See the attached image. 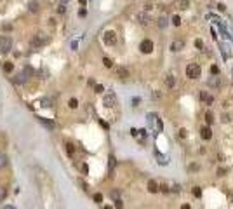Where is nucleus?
Returning <instances> with one entry per match:
<instances>
[{
	"label": "nucleus",
	"mask_w": 233,
	"mask_h": 209,
	"mask_svg": "<svg viewBox=\"0 0 233 209\" xmlns=\"http://www.w3.org/2000/svg\"><path fill=\"white\" fill-rule=\"evenodd\" d=\"M139 49H141V52H145V54H150L151 51H153V42L151 40H143L141 44H139Z\"/></svg>",
	"instance_id": "7ed1b4c3"
},
{
	"label": "nucleus",
	"mask_w": 233,
	"mask_h": 209,
	"mask_svg": "<svg viewBox=\"0 0 233 209\" xmlns=\"http://www.w3.org/2000/svg\"><path fill=\"white\" fill-rule=\"evenodd\" d=\"M115 208H118V209L124 208V204H122V201H120V199H117V201H115Z\"/></svg>",
	"instance_id": "c85d7f7f"
},
{
	"label": "nucleus",
	"mask_w": 233,
	"mask_h": 209,
	"mask_svg": "<svg viewBox=\"0 0 233 209\" xmlns=\"http://www.w3.org/2000/svg\"><path fill=\"white\" fill-rule=\"evenodd\" d=\"M5 195H7V190H5L3 187H0V202L5 199Z\"/></svg>",
	"instance_id": "393cba45"
},
{
	"label": "nucleus",
	"mask_w": 233,
	"mask_h": 209,
	"mask_svg": "<svg viewBox=\"0 0 233 209\" xmlns=\"http://www.w3.org/2000/svg\"><path fill=\"white\" fill-rule=\"evenodd\" d=\"M117 75H118L120 78H127V77H129V70H127L125 66H117Z\"/></svg>",
	"instance_id": "423d86ee"
},
{
	"label": "nucleus",
	"mask_w": 233,
	"mask_h": 209,
	"mask_svg": "<svg viewBox=\"0 0 233 209\" xmlns=\"http://www.w3.org/2000/svg\"><path fill=\"white\" fill-rule=\"evenodd\" d=\"M2 209H16V208H14V206H3Z\"/></svg>",
	"instance_id": "4c0bfd02"
},
{
	"label": "nucleus",
	"mask_w": 233,
	"mask_h": 209,
	"mask_svg": "<svg viewBox=\"0 0 233 209\" xmlns=\"http://www.w3.org/2000/svg\"><path fill=\"white\" fill-rule=\"evenodd\" d=\"M205 122H207V124H212V122H214V117H212V113H211V112H207V113H205Z\"/></svg>",
	"instance_id": "412c9836"
},
{
	"label": "nucleus",
	"mask_w": 233,
	"mask_h": 209,
	"mask_svg": "<svg viewBox=\"0 0 233 209\" xmlns=\"http://www.w3.org/2000/svg\"><path fill=\"white\" fill-rule=\"evenodd\" d=\"M103 63H104V66H106V68H111V66H113V61H111L110 58H104V59H103Z\"/></svg>",
	"instance_id": "4be33fe9"
},
{
	"label": "nucleus",
	"mask_w": 233,
	"mask_h": 209,
	"mask_svg": "<svg viewBox=\"0 0 233 209\" xmlns=\"http://www.w3.org/2000/svg\"><path fill=\"white\" fill-rule=\"evenodd\" d=\"M103 38H104V42H106L108 45H113V44L117 42V35H115V31H106Z\"/></svg>",
	"instance_id": "20e7f679"
},
{
	"label": "nucleus",
	"mask_w": 233,
	"mask_h": 209,
	"mask_svg": "<svg viewBox=\"0 0 233 209\" xmlns=\"http://www.w3.org/2000/svg\"><path fill=\"white\" fill-rule=\"evenodd\" d=\"M38 122H40L44 127H47V129H54V127H56V126H54V122H52L50 119H45V117H40V119H38Z\"/></svg>",
	"instance_id": "39448f33"
},
{
	"label": "nucleus",
	"mask_w": 233,
	"mask_h": 209,
	"mask_svg": "<svg viewBox=\"0 0 233 209\" xmlns=\"http://www.w3.org/2000/svg\"><path fill=\"white\" fill-rule=\"evenodd\" d=\"M193 194H195V197H200V190H198V188H195Z\"/></svg>",
	"instance_id": "f704fd0d"
},
{
	"label": "nucleus",
	"mask_w": 233,
	"mask_h": 209,
	"mask_svg": "<svg viewBox=\"0 0 233 209\" xmlns=\"http://www.w3.org/2000/svg\"><path fill=\"white\" fill-rule=\"evenodd\" d=\"M12 47V42L9 37H0V54H7Z\"/></svg>",
	"instance_id": "f03ea898"
},
{
	"label": "nucleus",
	"mask_w": 233,
	"mask_h": 209,
	"mask_svg": "<svg viewBox=\"0 0 233 209\" xmlns=\"http://www.w3.org/2000/svg\"><path fill=\"white\" fill-rule=\"evenodd\" d=\"M104 209H111V208H110V206H106V208H104Z\"/></svg>",
	"instance_id": "ea45409f"
},
{
	"label": "nucleus",
	"mask_w": 233,
	"mask_h": 209,
	"mask_svg": "<svg viewBox=\"0 0 233 209\" xmlns=\"http://www.w3.org/2000/svg\"><path fill=\"white\" fill-rule=\"evenodd\" d=\"M197 169H198L197 164H190V171H197Z\"/></svg>",
	"instance_id": "473e14b6"
},
{
	"label": "nucleus",
	"mask_w": 233,
	"mask_h": 209,
	"mask_svg": "<svg viewBox=\"0 0 233 209\" xmlns=\"http://www.w3.org/2000/svg\"><path fill=\"white\" fill-rule=\"evenodd\" d=\"M138 19H139V23H141V24H146V23H148V14L141 12V14H138Z\"/></svg>",
	"instance_id": "4468645a"
},
{
	"label": "nucleus",
	"mask_w": 233,
	"mask_h": 209,
	"mask_svg": "<svg viewBox=\"0 0 233 209\" xmlns=\"http://www.w3.org/2000/svg\"><path fill=\"white\" fill-rule=\"evenodd\" d=\"M94 201H96L97 204H99V202H103V195H101V194H96V195H94Z\"/></svg>",
	"instance_id": "bb28decb"
},
{
	"label": "nucleus",
	"mask_w": 233,
	"mask_h": 209,
	"mask_svg": "<svg viewBox=\"0 0 233 209\" xmlns=\"http://www.w3.org/2000/svg\"><path fill=\"white\" fill-rule=\"evenodd\" d=\"M211 73H212V75H216V73H218V66H216V65H212V66H211Z\"/></svg>",
	"instance_id": "c756f323"
},
{
	"label": "nucleus",
	"mask_w": 233,
	"mask_h": 209,
	"mask_svg": "<svg viewBox=\"0 0 233 209\" xmlns=\"http://www.w3.org/2000/svg\"><path fill=\"white\" fill-rule=\"evenodd\" d=\"M78 2H80L82 5H85V2H87V0H78Z\"/></svg>",
	"instance_id": "58836bf2"
},
{
	"label": "nucleus",
	"mask_w": 233,
	"mask_h": 209,
	"mask_svg": "<svg viewBox=\"0 0 233 209\" xmlns=\"http://www.w3.org/2000/svg\"><path fill=\"white\" fill-rule=\"evenodd\" d=\"M68 2H70V0H59V3H61V5H66Z\"/></svg>",
	"instance_id": "e433bc0d"
},
{
	"label": "nucleus",
	"mask_w": 233,
	"mask_h": 209,
	"mask_svg": "<svg viewBox=\"0 0 233 209\" xmlns=\"http://www.w3.org/2000/svg\"><path fill=\"white\" fill-rule=\"evenodd\" d=\"M165 84H167L169 87H174V84H176V78H174V75H167V77H165Z\"/></svg>",
	"instance_id": "f8f14e48"
},
{
	"label": "nucleus",
	"mask_w": 233,
	"mask_h": 209,
	"mask_svg": "<svg viewBox=\"0 0 233 209\" xmlns=\"http://www.w3.org/2000/svg\"><path fill=\"white\" fill-rule=\"evenodd\" d=\"M148 190H150L151 194L158 192V183H157L155 180H150V181H148Z\"/></svg>",
	"instance_id": "9d476101"
},
{
	"label": "nucleus",
	"mask_w": 233,
	"mask_h": 209,
	"mask_svg": "<svg viewBox=\"0 0 233 209\" xmlns=\"http://www.w3.org/2000/svg\"><path fill=\"white\" fill-rule=\"evenodd\" d=\"M179 136H181V138H186V129H181V131H179Z\"/></svg>",
	"instance_id": "2f4dec72"
},
{
	"label": "nucleus",
	"mask_w": 233,
	"mask_h": 209,
	"mask_svg": "<svg viewBox=\"0 0 233 209\" xmlns=\"http://www.w3.org/2000/svg\"><path fill=\"white\" fill-rule=\"evenodd\" d=\"M28 10L30 12H37L38 10V3L37 2H28Z\"/></svg>",
	"instance_id": "ddd939ff"
},
{
	"label": "nucleus",
	"mask_w": 233,
	"mask_h": 209,
	"mask_svg": "<svg viewBox=\"0 0 233 209\" xmlns=\"http://www.w3.org/2000/svg\"><path fill=\"white\" fill-rule=\"evenodd\" d=\"M24 80H26V77H24V73H17V75H16V77L12 78V82H14V84H23Z\"/></svg>",
	"instance_id": "9b49d317"
},
{
	"label": "nucleus",
	"mask_w": 233,
	"mask_h": 209,
	"mask_svg": "<svg viewBox=\"0 0 233 209\" xmlns=\"http://www.w3.org/2000/svg\"><path fill=\"white\" fill-rule=\"evenodd\" d=\"M172 24H174V26H179V24H181L179 16H172Z\"/></svg>",
	"instance_id": "5701e85b"
},
{
	"label": "nucleus",
	"mask_w": 233,
	"mask_h": 209,
	"mask_svg": "<svg viewBox=\"0 0 233 209\" xmlns=\"http://www.w3.org/2000/svg\"><path fill=\"white\" fill-rule=\"evenodd\" d=\"M94 91H96V92H103L104 89H103V85H94Z\"/></svg>",
	"instance_id": "7c9ffc66"
},
{
	"label": "nucleus",
	"mask_w": 233,
	"mask_h": 209,
	"mask_svg": "<svg viewBox=\"0 0 233 209\" xmlns=\"http://www.w3.org/2000/svg\"><path fill=\"white\" fill-rule=\"evenodd\" d=\"M66 152H68L70 155H73V152H75V148H73V145H71V143H66Z\"/></svg>",
	"instance_id": "b1692460"
},
{
	"label": "nucleus",
	"mask_w": 233,
	"mask_h": 209,
	"mask_svg": "<svg viewBox=\"0 0 233 209\" xmlns=\"http://www.w3.org/2000/svg\"><path fill=\"white\" fill-rule=\"evenodd\" d=\"M195 47H197V49H202V47H204V42H202V40H195Z\"/></svg>",
	"instance_id": "cd10ccee"
},
{
	"label": "nucleus",
	"mask_w": 233,
	"mask_h": 209,
	"mask_svg": "<svg viewBox=\"0 0 233 209\" xmlns=\"http://www.w3.org/2000/svg\"><path fill=\"white\" fill-rule=\"evenodd\" d=\"M78 14H80V16H82V17H84V16H85V14H87V10H85V9H82V10H80V12H78Z\"/></svg>",
	"instance_id": "c9c22d12"
},
{
	"label": "nucleus",
	"mask_w": 233,
	"mask_h": 209,
	"mask_svg": "<svg viewBox=\"0 0 233 209\" xmlns=\"http://www.w3.org/2000/svg\"><path fill=\"white\" fill-rule=\"evenodd\" d=\"M7 162H9V160H7V155L0 153V169H2V167H5V166H7Z\"/></svg>",
	"instance_id": "f3484780"
},
{
	"label": "nucleus",
	"mask_w": 233,
	"mask_h": 209,
	"mask_svg": "<svg viewBox=\"0 0 233 209\" xmlns=\"http://www.w3.org/2000/svg\"><path fill=\"white\" fill-rule=\"evenodd\" d=\"M157 23H158V26H160V28H165V26H167V17H164V16H160Z\"/></svg>",
	"instance_id": "dca6fc26"
},
{
	"label": "nucleus",
	"mask_w": 233,
	"mask_h": 209,
	"mask_svg": "<svg viewBox=\"0 0 233 209\" xmlns=\"http://www.w3.org/2000/svg\"><path fill=\"white\" fill-rule=\"evenodd\" d=\"M68 105H70V108H77V106H78V101L73 98V99H70V103H68Z\"/></svg>",
	"instance_id": "a878e982"
},
{
	"label": "nucleus",
	"mask_w": 233,
	"mask_h": 209,
	"mask_svg": "<svg viewBox=\"0 0 233 209\" xmlns=\"http://www.w3.org/2000/svg\"><path fill=\"white\" fill-rule=\"evenodd\" d=\"M200 134H202L204 140H211V138H212V133H211L209 127H202V129H200Z\"/></svg>",
	"instance_id": "1a4fd4ad"
},
{
	"label": "nucleus",
	"mask_w": 233,
	"mask_h": 209,
	"mask_svg": "<svg viewBox=\"0 0 233 209\" xmlns=\"http://www.w3.org/2000/svg\"><path fill=\"white\" fill-rule=\"evenodd\" d=\"M200 73H202V68H200L198 65H188V66H186V77H190V78H198Z\"/></svg>",
	"instance_id": "f257e3e1"
},
{
	"label": "nucleus",
	"mask_w": 233,
	"mask_h": 209,
	"mask_svg": "<svg viewBox=\"0 0 233 209\" xmlns=\"http://www.w3.org/2000/svg\"><path fill=\"white\" fill-rule=\"evenodd\" d=\"M218 9H219V10H225L226 7H225V3H218Z\"/></svg>",
	"instance_id": "72a5a7b5"
},
{
	"label": "nucleus",
	"mask_w": 233,
	"mask_h": 209,
	"mask_svg": "<svg viewBox=\"0 0 233 209\" xmlns=\"http://www.w3.org/2000/svg\"><path fill=\"white\" fill-rule=\"evenodd\" d=\"M209 85L218 89V87H219V80H218V78H211V80H209Z\"/></svg>",
	"instance_id": "aec40b11"
},
{
	"label": "nucleus",
	"mask_w": 233,
	"mask_h": 209,
	"mask_svg": "<svg viewBox=\"0 0 233 209\" xmlns=\"http://www.w3.org/2000/svg\"><path fill=\"white\" fill-rule=\"evenodd\" d=\"M40 105H42V106H45V108H50V106H52V105H50V99H49V98H44V99L40 101Z\"/></svg>",
	"instance_id": "6ab92c4d"
},
{
	"label": "nucleus",
	"mask_w": 233,
	"mask_h": 209,
	"mask_svg": "<svg viewBox=\"0 0 233 209\" xmlns=\"http://www.w3.org/2000/svg\"><path fill=\"white\" fill-rule=\"evenodd\" d=\"M12 70H14V65H12V63H5V65H3V72H5V73H10Z\"/></svg>",
	"instance_id": "a211bd4d"
},
{
	"label": "nucleus",
	"mask_w": 233,
	"mask_h": 209,
	"mask_svg": "<svg viewBox=\"0 0 233 209\" xmlns=\"http://www.w3.org/2000/svg\"><path fill=\"white\" fill-rule=\"evenodd\" d=\"M183 47H185V42H181V40H174L171 44V51H181Z\"/></svg>",
	"instance_id": "6e6552de"
},
{
	"label": "nucleus",
	"mask_w": 233,
	"mask_h": 209,
	"mask_svg": "<svg viewBox=\"0 0 233 209\" xmlns=\"http://www.w3.org/2000/svg\"><path fill=\"white\" fill-rule=\"evenodd\" d=\"M200 99H204V101H207V105H212V101H214V99H212L211 96H207L205 92H200Z\"/></svg>",
	"instance_id": "2eb2a0df"
},
{
	"label": "nucleus",
	"mask_w": 233,
	"mask_h": 209,
	"mask_svg": "<svg viewBox=\"0 0 233 209\" xmlns=\"http://www.w3.org/2000/svg\"><path fill=\"white\" fill-rule=\"evenodd\" d=\"M103 103H104L106 106H113V105H115V96H113V94H106V96L103 98Z\"/></svg>",
	"instance_id": "0eeeda50"
}]
</instances>
